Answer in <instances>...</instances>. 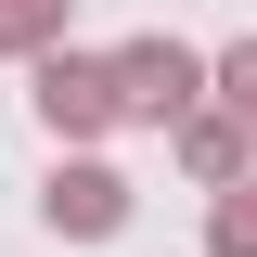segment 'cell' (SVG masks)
I'll use <instances>...</instances> for the list:
<instances>
[{
    "instance_id": "obj_4",
    "label": "cell",
    "mask_w": 257,
    "mask_h": 257,
    "mask_svg": "<svg viewBox=\"0 0 257 257\" xmlns=\"http://www.w3.org/2000/svg\"><path fill=\"white\" fill-rule=\"evenodd\" d=\"M167 155H180V167H193L206 193H219V180H244V155H257V116H244V103H219V90H206V103H193L180 128H167Z\"/></svg>"
},
{
    "instance_id": "obj_6",
    "label": "cell",
    "mask_w": 257,
    "mask_h": 257,
    "mask_svg": "<svg viewBox=\"0 0 257 257\" xmlns=\"http://www.w3.org/2000/svg\"><path fill=\"white\" fill-rule=\"evenodd\" d=\"M64 39V0H0V64H39Z\"/></svg>"
},
{
    "instance_id": "obj_5",
    "label": "cell",
    "mask_w": 257,
    "mask_h": 257,
    "mask_svg": "<svg viewBox=\"0 0 257 257\" xmlns=\"http://www.w3.org/2000/svg\"><path fill=\"white\" fill-rule=\"evenodd\" d=\"M206 257H257V180H219V193H206Z\"/></svg>"
},
{
    "instance_id": "obj_7",
    "label": "cell",
    "mask_w": 257,
    "mask_h": 257,
    "mask_svg": "<svg viewBox=\"0 0 257 257\" xmlns=\"http://www.w3.org/2000/svg\"><path fill=\"white\" fill-rule=\"evenodd\" d=\"M219 103H244V116H257V39H231V52H219Z\"/></svg>"
},
{
    "instance_id": "obj_2",
    "label": "cell",
    "mask_w": 257,
    "mask_h": 257,
    "mask_svg": "<svg viewBox=\"0 0 257 257\" xmlns=\"http://www.w3.org/2000/svg\"><path fill=\"white\" fill-rule=\"evenodd\" d=\"M26 103H39V128H52L64 155L103 142V128H128V116H116V52H64V39L26 64Z\"/></svg>"
},
{
    "instance_id": "obj_1",
    "label": "cell",
    "mask_w": 257,
    "mask_h": 257,
    "mask_svg": "<svg viewBox=\"0 0 257 257\" xmlns=\"http://www.w3.org/2000/svg\"><path fill=\"white\" fill-rule=\"evenodd\" d=\"M206 90H219V52H193V39H167V26H142L116 52V116L128 128H180Z\"/></svg>"
},
{
    "instance_id": "obj_3",
    "label": "cell",
    "mask_w": 257,
    "mask_h": 257,
    "mask_svg": "<svg viewBox=\"0 0 257 257\" xmlns=\"http://www.w3.org/2000/svg\"><path fill=\"white\" fill-rule=\"evenodd\" d=\"M39 219H52L64 244H116V231H128V180H116V167L90 155V142H77V155L52 142V180H39Z\"/></svg>"
}]
</instances>
